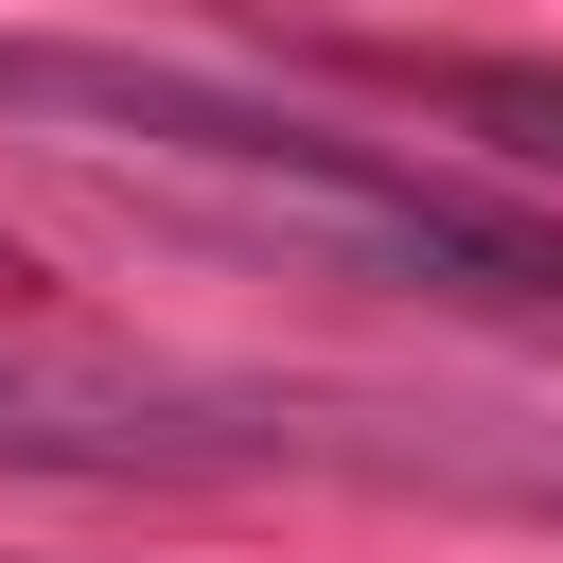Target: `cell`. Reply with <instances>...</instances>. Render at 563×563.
<instances>
[{"label":"cell","instance_id":"6da1fadb","mask_svg":"<svg viewBox=\"0 0 563 563\" xmlns=\"http://www.w3.org/2000/svg\"><path fill=\"white\" fill-rule=\"evenodd\" d=\"M0 88H18V106H70V123H123V141H176V158H246V176L317 194L352 246H387V264H422V282H457V299L563 317V229L475 211V194H440V176H387L369 141H334V123H299V106H229V88H194V70H106V53H0Z\"/></svg>","mask_w":563,"mask_h":563},{"label":"cell","instance_id":"7a4b0ae2","mask_svg":"<svg viewBox=\"0 0 563 563\" xmlns=\"http://www.w3.org/2000/svg\"><path fill=\"white\" fill-rule=\"evenodd\" d=\"M0 457L141 475V457H229V422H176V405H141V387H88V369H18V352H0Z\"/></svg>","mask_w":563,"mask_h":563}]
</instances>
